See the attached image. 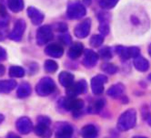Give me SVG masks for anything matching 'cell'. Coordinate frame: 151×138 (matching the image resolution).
<instances>
[{
    "instance_id": "15",
    "label": "cell",
    "mask_w": 151,
    "mask_h": 138,
    "mask_svg": "<svg viewBox=\"0 0 151 138\" xmlns=\"http://www.w3.org/2000/svg\"><path fill=\"white\" fill-rule=\"evenodd\" d=\"M133 64H134V67L136 68V70L140 71V72H146L149 69L148 60L147 59H145L144 57L140 56V55L134 58Z\"/></svg>"
},
{
    "instance_id": "20",
    "label": "cell",
    "mask_w": 151,
    "mask_h": 138,
    "mask_svg": "<svg viewBox=\"0 0 151 138\" xmlns=\"http://www.w3.org/2000/svg\"><path fill=\"white\" fill-rule=\"evenodd\" d=\"M73 134V128L72 126L66 123L59 127V129L57 131L56 136L58 137H70Z\"/></svg>"
},
{
    "instance_id": "39",
    "label": "cell",
    "mask_w": 151,
    "mask_h": 138,
    "mask_svg": "<svg viewBox=\"0 0 151 138\" xmlns=\"http://www.w3.org/2000/svg\"><path fill=\"white\" fill-rule=\"evenodd\" d=\"M83 2L85 3V5H87V6H89L92 2V0H83Z\"/></svg>"
},
{
    "instance_id": "16",
    "label": "cell",
    "mask_w": 151,
    "mask_h": 138,
    "mask_svg": "<svg viewBox=\"0 0 151 138\" xmlns=\"http://www.w3.org/2000/svg\"><path fill=\"white\" fill-rule=\"evenodd\" d=\"M84 51V47L79 42H76L74 43L68 51V57L72 60H76L81 56V54Z\"/></svg>"
},
{
    "instance_id": "40",
    "label": "cell",
    "mask_w": 151,
    "mask_h": 138,
    "mask_svg": "<svg viewBox=\"0 0 151 138\" xmlns=\"http://www.w3.org/2000/svg\"><path fill=\"white\" fill-rule=\"evenodd\" d=\"M148 54H149V56L151 57V43H150L149 46H148Z\"/></svg>"
},
{
    "instance_id": "35",
    "label": "cell",
    "mask_w": 151,
    "mask_h": 138,
    "mask_svg": "<svg viewBox=\"0 0 151 138\" xmlns=\"http://www.w3.org/2000/svg\"><path fill=\"white\" fill-rule=\"evenodd\" d=\"M57 30L60 31V32H65V31L68 30V26L64 23H60L57 25Z\"/></svg>"
},
{
    "instance_id": "4",
    "label": "cell",
    "mask_w": 151,
    "mask_h": 138,
    "mask_svg": "<svg viewBox=\"0 0 151 138\" xmlns=\"http://www.w3.org/2000/svg\"><path fill=\"white\" fill-rule=\"evenodd\" d=\"M63 107L67 111H71L75 114H78L84 107V102L75 97H69L65 99L63 102Z\"/></svg>"
},
{
    "instance_id": "42",
    "label": "cell",
    "mask_w": 151,
    "mask_h": 138,
    "mask_svg": "<svg viewBox=\"0 0 151 138\" xmlns=\"http://www.w3.org/2000/svg\"><path fill=\"white\" fill-rule=\"evenodd\" d=\"M147 80L151 81V73H150V74H149V75H148V77H147Z\"/></svg>"
},
{
    "instance_id": "18",
    "label": "cell",
    "mask_w": 151,
    "mask_h": 138,
    "mask_svg": "<svg viewBox=\"0 0 151 138\" xmlns=\"http://www.w3.org/2000/svg\"><path fill=\"white\" fill-rule=\"evenodd\" d=\"M17 86V82L14 80L0 81V93H8L13 91Z\"/></svg>"
},
{
    "instance_id": "28",
    "label": "cell",
    "mask_w": 151,
    "mask_h": 138,
    "mask_svg": "<svg viewBox=\"0 0 151 138\" xmlns=\"http://www.w3.org/2000/svg\"><path fill=\"white\" fill-rule=\"evenodd\" d=\"M99 56H100V58L105 60H109L112 59L113 55H112L111 49L109 47H104L103 49H101L99 50Z\"/></svg>"
},
{
    "instance_id": "32",
    "label": "cell",
    "mask_w": 151,
    "mask_h": 138,
    "mask_svg": "<svg viewBox=\"0 0 151 138\" xmlns=\"http://www.w3.org/2000/svg\"><path fill=\"white\" fill-rule=\"evenodd\" d=\"M99 31L101 35L106 36L109 33V20H100V24H99Z\"/></svg>"
},
{
    "instance_id": "37",
    "label": "cell",
    "mask_w": 151,
    "mask_h": 138,
    "mask_svg": "<svg viewBox=\"0 0 151 138\" xmlns=\"http://www.w3.org/2000/svg\"><path fill=\"white\" fill-rule=\"evenodd\" d=\"M0 16L3 17H5L6 16V9L2 4H0Z\"/></svg>"
},
{
    "instance_id": "38",
    "label": "cell",
    "mask_w": 151,
    "mask_h": 138,
    "mask_svg": "<svg viewBox=\"0 0 151 138\" xmlns=\"http://www.w3.org/2000/svg\"><path fill=\"white\" fill-rule=\"evenodd\" d=\"M4 73H5V68H4V66L0 65V76H3Z\"/></svg>"
},
{
    "instance_id": "21",
    "label": "cell",
    "mask_w": 151,
    "mask_h": 138,
    "mask_svg": "<svg viewBox=\"0 0 151 138\" xmlns=\"http://www.w3.org/2000/svg\"><path fill=\"white\" fill-rule=\"evenodd\" d=\"M17 94L19 98H26L27 96L31 94V87L30 85L27 83V82H23L21 83L18 89H17Z\"/></svg>"
},
{
    "instance_id": "3",
    "label": "cell",
    "mask_w": 151,
    "mask_h": 138,
    "mask_svg": "<svg viewBox=\"0 0 151 138\" xmlns=\"http://www.w3.org/2000/svg\"><path fill=\"white\" fill-rule=\"evenodd\" d=\"M86 13H87V9L79 1H72L68 6L67 16L70 19L82 18Z\"/></svg>"
},
{
    "instance_id": "22",
    "label": "cell",
    "mask_w": 151,
    "mask_h": 138,
    "mask_svg": "<svg viewBox=\"0 0 151 138\" xmlns=\"http://www.w3.org/2000/svg\"><path fill=\"white\" fill-rule=\"evenodd\" d=\"M7 6L12 12H20L24 8V1L23 0H7Z\"/></svg>"
},
{
    "instance_id": "11",
    "label": "cell",
    "mask_w": 151,
    "mask_h": 138,
    "mask_svg": "<svg viewBox=\"0 0 151 138\" xmlns=\"http://www.w3.org/2000/svg\"><path fill=\"white\" fill-rule=\"evenodd\" d=\"M99 60V54L91 49H86L84 53L83 64L87 68H93L96 66Z\"/></svg>"
},
{
    "instance_id": "27",
    "label": "cell",
    "mask_w": 151,
    "mask_h": 138,
    "mask_svg": "<svg viewBox=\"0 0 151 138\" xmlns=\"http://www.w3.org/2000/svg\"><path fill=\"white\" fill-rule=\"evenodd\" d=\"M90 45L94 48H98L101 46L104 42V36L103 35H94L90 38Z\"/></svg>"
},
{
    "instance_id": "14",
    "label": "cell",
    "mask_w": 151,
    "mask_h": 138,
    "mask_svg": "<svg viewBox=\"0 0 151 138\" xmlns=\"http://www.w3.org/2000/svg\"><path fill=\"white\" fill-rule=\"evenodd\" d=\"M124 92H125V86L122 83L114 84V85H112L109 90H107V95L114 99L122 97L124 95Z\"/></svg>"
},
{
    "instance_id": "6",
    "label": "cell",
    "mask_w": 151,
    "mask_h": 138,
    "mask_svg": "<svg viewBox=\"0 0 151 138\" xmlns=\"http://www.w3.org/2000/svg\"><path fill=\"white\" fill-rule=\"evenodd\" d=\"M26 27H27L26 22L23 19H18L17 21H16L13 30L8 35L9 38L14 41H20L25 32Z\"/></svg>"
},
{
    "instance_id": "2",
    "label": "cell",
    "mask_w": 151,
    "mask_h": 138,
    "mask_svg": "<svg viewBox=\"0 0 151 138\" xmlns=\"http://www.w3.org/2000/svg\"><path fill=\"white\" fill-rule=\"evenodd\" d=\"M56 90V84L51 78L45 77L39 81L37 84V93L40 96H47Z\"/></svg>"
},
{
    "instance_id": "7",
    "label": "cell",
    "mask_w": 151,
    "mask_h": 138,
    "mask_svg": "<svg viewBox=\"0 0 151 138\" xmlns=\"http://www.w3.org/2000/svg\"><path fill=\"white\" fill-rule=\"evenodd\" d=\"M107 82V78L105 75L99 74V75L95 76L91 80V90L94 94L100 95L104 92V85Z\"/></svg>"
},
{
    "instance_id": "41",
    "label": "cell",
    "mask_w": 151,
    "mask_h": 138,
    "mask_svg": "<svg viewBox=\"0 0 151 138\" xmlns=\"http://www.w3.org/2000/svg\"><path fill=\"white\" fill-rule=\"evenodd\" d=\"M3 120H4V116L2 114H0V124H1V123L3 122Z\"/></svg>"
},
{
    "instance_id": "33",
    "label": "cell",
    "mask_w": 151,
    "mask_h": 138,
    "mask_svg": "<svg viewBox=\"0 0 151 138\" xmlns=\"http://www.w3.org/2000/svg\"><path fill=\"white\" fill-rule=\"evenodd\" d=\"M127 51H128L129 59L131 58L134 59L140 55V49L137 47H127Z\"/></svg>"
},
{
    "instance_id": "24",
    "label": "cell",
    "mask_w": 151,
    "mask_h": 138,
    "mask_svg": "<svg viewBox=\"0 0 151 138\" xmlns=\"http://www.w3.org/2000/svg\"><path fill=\"white\" fill-rule=\"evenodd\" d=\"M9 75L13 78H22L25 75V70L19 66H12L9 69Z\"/></svg>"
},
{
    "instance_id": "5",
    "label": "cell",
    "mask_w": 151,
    "mask_h": 138,
    "mask_svg": "<svg viewBox=\"0 0 151 138\" xmlns=\"http://www.w3.org/2000/svg\"><path fill=\"white\" fill-rule=\"evenodd\" d=\"M53 38L52 28L49 26H43L37 32V43L40 46L50 42Z\"/></svg>"
},
{
    "instance_id": "8",
    "label": "cell",
    "mask_w": 151,
    "mask_h": 138,
    "mask_svg": "<svg viewBox=\"0 0 151 138\" xmlns=\"http://www.w3.org/2000/svg\"><path fill=\"white\" fill-rule=\"evenodd\" d=\"M87 82L84 80H81L78 82L73 83L72 85L67 88V93L69 97H76L79 94H83L87 92Z\"/></svg>"
},
{
    "instance_id": "13",
    "label": "cell",
    "mask_w": 151,
    "mask_h": 138,
    "mask_svg": "<svg viewBox=\"0 0 151 138\" xmlns=\"http://www.w3.org/2000/svg\"><path fill=\"white\" fill-rule=\"evenodd\" d=\"M45 52H46V54H47L49 57L58 59V58L62 57V55L64 54V49L59 44L52 43V44H49L46 48Z\"/></svg>"
},
{
    "instance_id": "19",
    "label": "cell",
    "mask_w": 151,
    "mask_h": 138,
    "mask_svg": "<svg viewBox=\"0 0 151 138\" xmlns=\"http://www.w3.org/2000/svg\"><path fill=\"white\" fill-rule=\"evenodd\" d=\"M81 134H82V136L87 137V138L96 137L99 134V130L94 124H87L82 128Z\"/></svg>"
},
{
    "instance_id": "31",
    "label": "cell",
    "mask_w": 151,
    "mask_h": 138,
    "mask_svg": "<svg viewBox=\"0 0 151 138\" xmlns=\"http://www.w3.org/2000/svg\"><path fill=\"white\" fill-rule=\"evenodd\" d=\"M116 52L117 53V55L121 57L124 60H128V51H127V47H123V46H117L116 47Z\"/></svg>"
},
{
    "instance_id": "36",
    "label": "cell",
    "mask_w": 151,
    "mask_h": 138,
    "mask_svg": "<svg viewBox=\"0 0 151 138\" xmlns=\"http://www.w3.org/2000/svg\"><path fill=\"white\" fill-rule=\"evenodd\" d=\"M6 56H7V54H6V49L2 47H0V61L5 60L6 59Z\"/></svg>"
},
{
    "instance_id": "30",
    "label": "cell",
    "mask_w": 151,
    "mask_h": 138,
    "mask_svg": "<svg viewBox=\"0 0 151 138\" xmlns=\"http://www.w3.org/2000/svg\"><path fill=\"white\" fill-rule=\"evenodd\" d=\"M104 106H105V101L104 100H96L93 103V105H91L90 111L93 113H98L104 108Z\"/></svg>"
},
{
    "instance_id": "1",
    "label": "cell",
    "mask_w": 151,
    "mask_h": 138,
    "mask_svg": "<svg viewBox=\"0 0 151 138\" xmlns=\"http://www.w3.org/2000/svg\"><path fill=\"white\" fill-rule=\"evenodd\" d=\"M137 123V113L134 109L127 110L117 121V128L121 132H127L134 128Z\"/></svg>"
},
{
    "instance_id": "10",
    "label": "cell",
    "mask_w": 151,
    "mask_h": 138,
    "mask_svg": "<svg viewBox=\"0 0 151 138\" xmlns=\"http://www.w3.org/2000/svg\"><path fill=\"white\" fill-rule=\"evenodd\" d=\"M16 126L17 131L22 134H27L33 129V123H32L31 120L27 117L19 118L17 121Z\"/></svg>"
},
{
    "instance_id": "43",
    "label": "cell",
    "mask_w": 151,
    "mask_h": 138,
    "mask_svg": "<svg viewBox=\"0 0 151 138\" xmlns=\"http://www.w3.org/2000/svg\"><path fill=\"white\" fill-rule=\"evenodd\" d=\"M149 123H150V124H151V119H150V120H149Z\"/></svg>"
},
{
    "instance_id": "34",
    "label": "cell",
    "mask_w": 151,
    "mask_h": 138,
    "mask_svg": "<svg viewBox=\"0 0 151 138\" xmlns=\"http://www.w3.org/2000/svg\"><path fill=\"white\" fill-rule=\"evenodd\" d=\"M60 40L66 45H69L71 43V38L69 35H62L60 37Z\"/></svg>"
},
{
    "instance_id": "23",
    "label": "cell",
    "mask_w": 151,
    "mask_h": 138,
    "mask_svg": "<svg viewBox=\"0 0 151 138\" xmlns=\"http://www.w3.org/2000/svg\"><path fill=\"white\" fill-rule=\"evenodd\" d=\"M35 133L36 134L39 135V136H47L49 134V124H47L45 123H41L38 122L37 125L35 128Z\"/></svg>"
},
{
    "instance_id": "12",
    "label": "cell",
    "mask_w": 151,
    "mask_h": 138,
    "mask_svg": "<svg viewBox=\"0 0 151 138\" xmlns=\"http://www.w3.org/2000/svg\"><path fill=\"white\" fill-rule=\"evenodd\" d=\"M27 15L34 25H40L44 20V14L33 7L27 8Z\"/></svg>"
},
{
    "instance_id": "25",
    "label": "cell",
    "mask_w": 151,
    "mask_h": 138,
    "mask_svg": "<svg viewBox=\"0 0 151 138\" xmlns=\"http://www.w3.org/2000/svg\"><path fill=\"white\" fill-rule=\"evenodd\" d=\"M44 68H45L47 72L54 73V72H56L58 70V63L56 61H54L52 60H47L45 61Z\"/></svg>"
},
{
    "instance_id": "26",
    "label": "cell",
    "mask_w": 151,
    "mask_h": 138,
    "mask_svg": "<svg viewBox=\"0 0 151 138\" xmlns=\"http://www.w3.org/2000/svg\"><path fill=\"white\" fill-rule=\"evenodd\" d=\"M119 0H99V6L103 9H112L118 3Z\"/></svg>"
},
{
    "instance_id": "29",
    "label": "cell",
    "mask_w": 151,
    "mask_h": 138,
    "mask_svg": "<svg viewBox=\"0 0 151 138\" xmlns=\"http://www.w3.org/2000/svg\"><path fill=\"white\" fill-rule=\"evenodd\" d=\"M102 70L106 72L107 74H111V75H113V74L116 73L118 69L116 65L114 64H111V63H105V64L102 65L101 67Z\"/></svg>"
},
{
    "instance_id": "17",
    "label": "cell",
    "mask_w": 151,
    "mask_h": 138,
    "mask_svg": "<svg viewBox=\"0 0 151 138\" xmlns=\"http://www.w3.org/2000/svg\"><path fill=\"white\" fill-rule=\"evenodd\" d=\"M58 80L62 86L68 88L74 83V75L68 71H62L58 76Z\"/></svg>"
},
{
    "instance_id": "9",
    "label": "cell",
    "mask_w": 151,
    "mask_h": 138,
    "mask_svg": "<svg viewBox=\"0 0 151 138\" xmlns=\"http://www.w3.org/2000/svg\"><path fill=\"white\" fill-rule=\"evenodd\" d=\"M90 28H91V20L89 18L85 19L76 27L74 31L75 36H77L78 38H87L90 32Z\"/></svg>"
}]
</instances>
